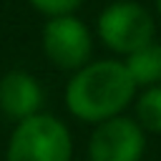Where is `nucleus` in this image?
Wrapping results in <instances>:
<instances>
[{
	"label": "nucleus",
	"instance_id": "nucleus-1",
	"mask_svg": "<svg viewBox=\"0 0 161 161\" xmlns=\"http://www.w3.org/2000/svg\"><path fill=\"white\" fill-rule=\"evenodd\" d=\"M136 83L126 65L118 60H96L75 70L65 86L68 111L88 123H103L121 116V111L133 101Z\"/></svg>",
	"mask_w": 161,
	"mask_h": 161
},
{
	"label": "nucleus",
	"instance_id": "nucleus-2",
	"mask_svg": "<svg viewBox=\"0 0 161 161\" xmlns=\"http://www.w3.org/2000/svg\"><path fill=\"white\" fill-rule=\"evenodd\" d=\"M70 151L73 141L65 123L38 113L15 126L5 161H70Z\"/></svg>",
	"mask_w": 161,
	"mask_h": 161
},
{
	"label": "nucleus",
	"instance_id": "nucleus-10",
	"mask_svg": "<svg viewBox=\"0 0 161 161\" xmlns=\"http://www.w3.org/2000/svg\"><path fill=\"white\" fill-rule=\"evenodd\" d=\"M156 13H158V18H161V0H156Z\"/></svg>",
	"mask_w": 161,
	"mask_h": 161
},
{
	"label": "nucleus",
	"instance_id": "nucleus-5",
	"mask_svg": "<svg viewBox=\"0 0 161 161\" xmlns=\"http://www.w3.org/2000/svg\"><path fill=\"white\" fill-rule=\"evenodd\" d=\"M146 148V133L138 121L116 116L96 126L88 141L91 161H141Z\"/></svg>",
	"mask_w": 161,
	"mask_h": 161
},
{
	"label": "nucleus",
	"instance_id": "nucleus-3",
	"mask_svg": "<svg viewBox=\"0 0 161 161\" xmlns=\"http://www.w3.org/2000/svg\"><path fill=\"white\" fill-rule=\"evenodd\" d=\"M98 35L111 50L121 55H131L146 48L148 43H153L151 13L133 0L111 3L98 15Z\"/></svg>",
	"mask_w": 161,
	"mask_h": 161
},
{
	"label": "nucleus",
	"instance_id": "nucleus-9",
	"mask_svg": "<svg viewBox=\"0 0 161 161\" xmlns=\"http://www.w3.org/2000/svg\"><path fill=\"white\" fill-rule=\"evenodd\" d=\"M35 10L45 13L48 18H58V15H73V10L83 3V0H28Z\"/></svg>",
	"mask_w": 161,
	"mask_h": 161
},
{
	"label": "nucleus",
	"instance_id": "nucleus-4",
	"mask_svg": "<svg viewBox=\"0 0 161 161\" xmlns=\"http://www.w3.org/2000/svg\"><path fill=\"white\" fill-rule=\"evenodd\" d=\"M43 50L48 60L63 70H80L88 65L93 43L91 30L75 15H58L43 25Z\"/></svg>",
	"mask_w": 161,
	"mask_h": 161
},
{
	"label": "nucleus",
	"instance_id": "nucleus-8",
	"mask_svg": "<svg viewBox=\"0 0 161 161\" xmlns=\"http://www.w3.org/2000/svg\"><path fill=\"white\" fill-rule=\"evenodd\" d=\"M136 121L143 131L161 133V86L146 88L136 101Z\"/></svg>",
	"mask_w": 161,
	"mask_h": 161
},
{
	"label": "nucleus",
	"instance_id": "nucleus-7",
	"mask_svg": "<svg viewBox=\"0 0 161 161\" xmlns=\"http://www.w3.org/2000/svg\"><path fill=\"white\" fill-rule=\"evenodd\" d=\"M123 65L136 86H156L161 80V43H148L146 48L126 55Z\"/></svg>",
	"mask_w": 161,
	"mask_h": 161
},
{
	"label": "nucleus",
	"instance_id": "nucleus-6",
	"mask_svg": "<svg viewBox=\"0 0 161 161\" xmlns=\"http://www.w3.org/2000/svg\"><path fill=\"white\" fill-rule=\"evenodd\" d=\"M43 106L40 83L25 70H10L0 78V111L13 121L38 116Z\"/></svg>",
	"mask_w": 161,
	"mask_h": 161
}]
</instances>
